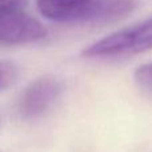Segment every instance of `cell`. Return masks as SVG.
<instances>
[{
    "mask_svg": "<svg viewBox=\"0 0 152 152\" xmlns=\"http://www.w3.org/2000/svg\"><path fill=\"white\" fill-rule=\"evenodd\" d=\"M63 92V84L55 76H42L34 80L18 100V113L23 119H35L45 113Z\"/></svg>",
    "mask_w": 152,
    "mask_h": 152,
    "instance_id": "obj_3",
    "label": "cell"
},
{
    "mask_svg": "<svg viewBox=\"0 0 152 152\" xmlns=\"http://www.w3.org/2000/svg\"><path fill=\"white\" fill-rule=\"evenodd\" d=\"M18 77V68L10 61H0V91L13 84Z\"/></svg>",
    "mask_w": 152,
    "mask_h": 152,
    "instance_id": "obj_6",
    "label": "cell"
},
{
    "mask_svg": "<svg viewBox=\"0 0 152 152\" xmlns=\"http://www.w3.org/2000/svg\"><path fill=\"white\" fill-rule=\"evenodd\" d=\"M152 50V16L92 43L83 51L88 59L131 56Z\"/></svg>",
    "mask_w": 152,
    "mask_h": 152,
    "instance_id": "obj_2",
    "label": "cell"
},
{
    "mask_svg": "<svg viewBox=\"0 0 152 152\" xmlns=\"http://www.w3.org/2000/svg\"><path fill=\"white\" fill-rule=\"evenodd\" d=\"M45 19L64 24H105L128 16L136 0H36Z\"/></svg>",
    "mask_w": 152,
    "mask_h": 152,
    "instance_id": "obj_1",
    "label": "cell"
},
{
    "mask_svg": "<svg viewBox=\"0 0 152 152\" xmlns=\"http://www.w3.org/2000/svg\"><path fill=\"white\" fill-rule=\"evenodd\" d=\"M45 36V27L23 11L0 13V44H29L40 42Z\"/></svg>",
    "mask_w": 152,
    "mask_h": 152,
    "instance_id": "obj_4",
    "label": "cell"
},
{
    "mask_svg": "<svg viewBox=\"0 0 152 152\" xmlns=\"http://www.w3.org/2000/svg\"><path fill=\"white\" fill-rule=\"evenodd\" d=\"M135 81L143 92L152 97V61L137 67L135 71Z\"/></svg>",
    "mask_w": 152,
    "mask_h": 152,
    "instance_id": "obj_5",
    "label": "cell"
},
{
    "mask_svg": "<svg viewBox=\"0 0 152 152\" xmlns=\"http://www.w3.org/2000/svg\"><path fill=\"white\" fill-rule=\"evenodd\" d=\"M28 4V0H0V13L21 11Z\"/></svg>",
    "mask_w": 152,
    "mask_h": 152,
    "instance_id": "obj_7",
    "label": "cell"
}]
</instances>
